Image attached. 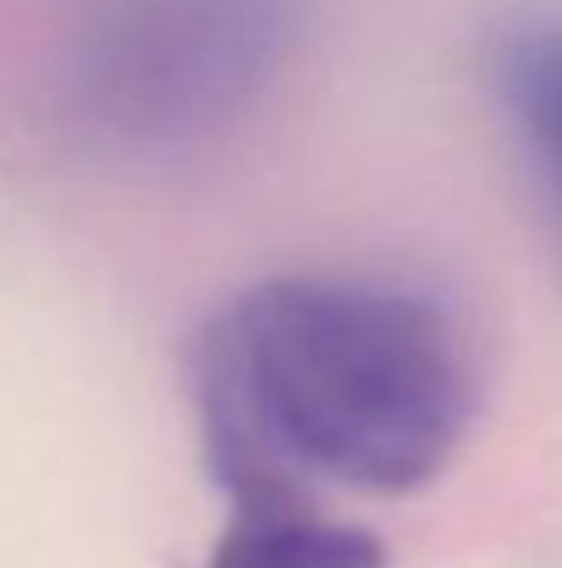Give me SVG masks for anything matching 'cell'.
Listing matches in <instances>:
<instances>
[{
	"label": "cell",
	"mask_w": 562,
	"mask_h": 568,
	"mask_svg": "<svg viewBox=\"0 0 562 568\" xmlns=\"http://www.w3.org/2000/svg\"><path fill=\"white\" fill-rule=\"evenodd\" d=\"M474 408V348L436 293L365 271L243 287L193 343L198 447L226 503L210 568L320 564L343 530L331 491H425Z\"/></svg>",
	"instance_id": "cell-1"
},
{
	"label": "cell",
	"mask_w": 562,
	"mask_h": 568,
	"mask_svg": "<svg viewBox=\"0 0 562 568\" xmlns=\"http://www.w3.org/2000/svg\"><path fill=\"white\" fill-rule=\"evenodd\" d=\"M315 0H78L39 122L89 166H172L243 128L293 67Z\"/></svg>",
	"instance_id": "cell-2"
},
{
	"label": "cell",
	"mask_w": 562,
	"mask_h": 568,
	"mask_svg": "<svg viewBox=\"0 0 562 568\" xmlns=\"http://www.w3.org/2000/svg\"><path fill=\"white\" fill-rule=\"evenodd\" d=\"M486 89L562 237V0H524L491 22Z\"/></svg>",
	"instance_id": "cell-3"
}]
</instances>
